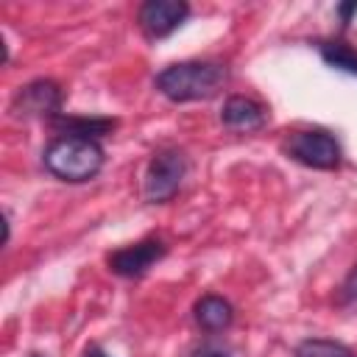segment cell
<instances>
[{
	"label": "cell",
	"mask_w": 357,
	"mask_h": 357,
	"mask_svg": "<svg viewBox=\"0 0 357 357\" xmlns=\"http://www.w3.org/2000/svg\"><path fill=\"white\" fill-rule=\"evenodd\" d=\"M354 301H357V265L351 268V273L340 287V304H354Z\"/></svg>",
	"instance_id": "obj_13"
},
{
	"label": "cell",
	"mask_w": 357,
	"mask_h": 357,
	"mask_svg": "<svg viewBox=\"0 0 357 357\" xmlns=\"http://www.w3.org/2000/svg\"><path fill=\"white\" fill-rule=\"evenodd\" d=\"M42 162L61 181H89L103 167V148L98 139L61 134L45 148Z\"/></svg>",
	"instance_id": "obj_2"
},
{
	"label": "cell",
	"mask_w": 357,
	"mask_h": 357,
	"mask_svg": "<svg viewBox=\"0 0 357 357\" xmlns=\"http://www.w3.org/2000/svg\"><path fill=\"white\" fill-rule=\"evenodd\" d=\"M287 156H293L296 162L307 165V167H318V170H332L340 165V145L337 139L324 131V128H307V131H293L287 137L284 145Z\"/></svg>",
	"instance_id": "obj_4"
},
{
	"label": "cell",
	"mask_w": 357,
	"mask_h": 357,
	"mask_svg": "<svg viewBox=\"0 0 357 357\" xmlns=\"http://www.w3.org/2000/svg\"><path fill=\"white\" fill-rule=\"evenodd\" d=\"M337 14L343 17V25L349 22V17L351 14H357V3H349V6H337Z\"/></svg>",
	"instance_id": "obj_15"
},
{
	"label": "cell",
	"mask_w": 357,
	"mask_h": 357,
	"mask_svg": "<svg viewBox=\"0 0 357 357\" xmlns=\"http://www.w3.org/2000/svg\"><path fill=\"white\" fill-rule=\"evenodd\" d=\"M61 128H64V134L95 139V137L112 131L114 128V120H61Z\"/></svg>",
	"instance_id": "obj_12"
},
{
	"label": "cell",
	"mask_w": 357,
	"mask_h": 357,
	"mask_svg": "<svg viewBox=\"0 0 357 357\" xmlns=\"http://www.w3.org/2000/svg\"><path fill=\"white\" fill-rule=\"evenodd\" d=\"M167 245L162 240H139L134 245H126L114 254H109V268L117 273V276H126V279H137L142 276L153 262H159L165 257Z\"/></svg>",
	"instance_id": "obj_6"
},
{
	"label": "cell",
	"mask_w": 357,
	"mask_h": 357,
	"mask_svg": "<svg viewBox=\"0 0 357 357\" xmlns=\"http://www.w3.org/2000/svg\"><path fill=\"white\" fill-rule=\"evenodd\" d=\"M220 123L231 131H257L265 126V109L243 95H231L220 109Z\"/></svg>",
	"instance_id": "obj_8"
},
{
	"label": "cell",
	"mask_w": 357,
	"mask_h": 357,
	"mask_svg": "<svg viewBox=\"0 0 357 357\" xmlns=\"http://www.w3.org/2000/svg\"><path fill=\"white\" fill-rule=\"evenodd\" d=\"M190 14V6L181 0H148L139 6V28L148 39H165L170 36Z\"/></svg>",
	"instance_id": "obj_5"
},
{
	"label": "cell",
	"mask_w": 357,
	"mask_h": 357,
	"mask_svg": "<svg viewBox=\"0 0 357 357\" xmlns=\"http://www.w3.org/2000/svg\"><path fill=\"white\" fill-rule=\"evenodd\" d=\"M318 50H321V59H324L329 67L343 70V73H349V75H357V50H354L351 45L335 39V42H321Z\"/></svg>",
	"instance_id": "obj_10"
},
{
	"label": "cell",
	"mask_w": 357,
	"mask_h": 357,
	"mask_svg": "<svg viewBox=\"0 0 357 357\" xmlns=\"http://www.w3.org/2000/svg\"><path fill=\"white\" fill-rule=\"evenodd\" d=\"M187 173V159L181 151L176 148H162L151 156L148 170H145V181H142V192L151 204H162L170 201L176 195V190L181 187V178Z\"/></svg>",
	"instance_id": "obj_3"
},
{
	"label": "cell",
	"mask_w": 357,
	"mask_h": 357,
	"mask_svg": "<svg viewBox=\"0 0 357 357\" xmlns=\"http://www.w3.org/2000/svg\"><path fill=\"white\" fill-rule=\"evenodd\" d=\"M226 78L229 73L218 61H181V64L165 67L156 75V89L176 103H187V100H204L218 95Z\"/></svg>",
	"instance_id": "obj_1"
},
{
	"label": "cell",
	"mask_w": 357,
	"mask_h": 357,
	"mask_svg": "<svg viewBox=\"0 0 357 357\" xmlns=\"http://www.w3.org/2000/svg\"><path fill=\"white\" fill-rule=\"evenodd\" d=\"M190 357H231L223 346H215V343H204V346H198Z\"/></svg>",
	"instance_id": "obj_14"
},
{
	"label": "cell",
	"mask_w": 357,
	"mask_h": 357,
	"mask_svg": "<svg viewBox=\"0 0 357 357\" xmlns=\"http://www.w3.org/2000/svg\"><path fill=\"white\" fill-rule=\"evenodd\" d=\"M86 357H109L103 349H98V346H92V349H86Z\"/></svg>",
	"instance_id": "obj_16"
},
{
	"label": "cell",
	"mask_w": 357,
	"mask_h": 357,
	"mask_svg": "<svg viewBox=\"0 0 357 357\" xmlns=\"http://www.w3.org/2000/svg\"><path fill=\"white\" fill-rule=\"evenodd\" d=\"M31 357H42V354H31Z\"/></svg>",
	"instance_id": "obj_17"
},
{
	"label": "cell",
	"mask_w": 357,
	"mask_h": 357,
	"mask_svg": "<svg viewBox=\"0 0 357 357\" xmlns=\"http://www.w3.org/2000/svg\"><path fill=\"white\" fill-rule=\"evenodd\" d=\"M296 357H357L346 343L326 340V337H310L296 346Z\"/></svg>",
	"instance_id": "obj_11"
},
{
	"label": "cell",
	"mask_w": 357,
	"mask_h": 357,
	"mask_svg": "<svg viewBox=\"0 0 357 357\" xmlns=\"http://www.w3.org/2000/svg\"><path fill=\"white\" fill-rule=\"evenodd\" d=\"M234 321V310L220 296H204L195 304V324L206 332H220Z\"/></svg>",
	"instance_id": "obj_9"
},
{
	"label": "cell",
	"mask_w": 357,
	"mask_h": 357,
	"mask_svg": "<svg viewBox=\"0 0 357 357\" xmlns=\"http://www.w3.org/2000/svg\"><path fill=\"white\" fill-rule=\"evenodd\" d=\"M59 106H61L59 86L53 81H33L17 92L11 109L17 117H45V114H56Z\"/></svg>",
	"instance_id": "obj_7"
}]
</instances>
